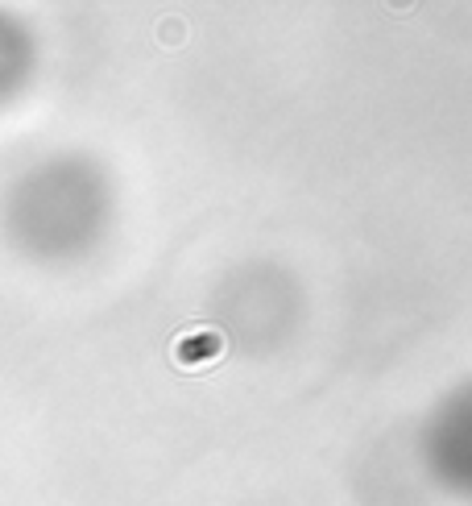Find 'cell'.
I'll use <instances>...</instances> for the list:
<instances>
[{"label":"cell","instance_id":"1","mask_svg":"<svg viewBox=\"0 0 472 506\" xmlns=\"http://www.w3.org/2000/svg\"><path fill=\"white\" fill-rule=\"evenodd\" d=\"M215 349H220L215 336H183V341L174 344V357H179L183 365H199V362H207V357H215Z\"/></svg>","mask_w":472,"mask_h":506}]
</instances>
